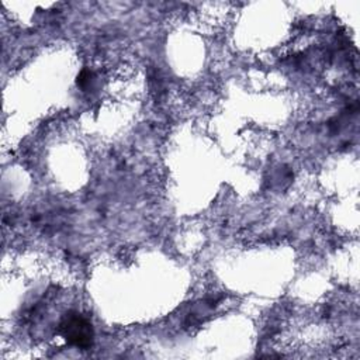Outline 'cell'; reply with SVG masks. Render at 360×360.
<instances>
[{"label":"cell","mask_w":360,"mask_h":360,"mask_svg":"<svg viewBox=\"0 0 360 360\" xmlns=\"http://www.w3.org/2000/svg\"><path fill=\"white\" fill-rule=\"evenodd\" d=\"M62 330L66 339L80 347L89 346L91 342V329L82 318H69L62 323Z\"/></svg>","instance_id":"cell-1"}]
</instances>
